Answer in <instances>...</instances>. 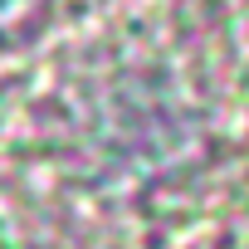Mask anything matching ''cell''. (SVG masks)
Returning a JSON list of instances; mask_svg holds the SVG:
<instances>
[{
  "label": "cell",
  "mask_w": 249,
  "mask_h": 249,
  "mask_svg": "<svg viewBox=\"0 0 249 249\" xmlns=\"http://www.w3.org/2000/svg\"><path fill=\"white\" fill-rule=\"evenodd\" d=\"M0 5H5V0H0Z\"/></svg>",
  "instance_id": "obj_1"
}]
</instances>
